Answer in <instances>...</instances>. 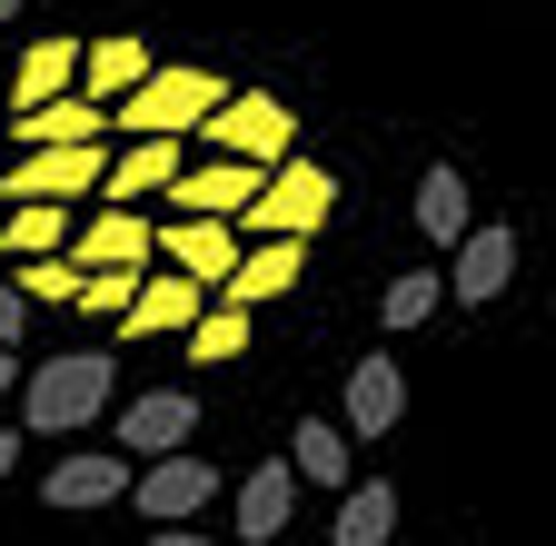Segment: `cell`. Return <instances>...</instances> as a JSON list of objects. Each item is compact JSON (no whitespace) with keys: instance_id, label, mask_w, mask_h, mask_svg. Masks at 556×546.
Wrapping results in <instances>:
<instances>
[{"instance_id":"1","label":"cell","mask_w":556,"mask_h":546,"mask_svg":"<svg viewBox=\"0 0 556 546\" xmlns=\"http://www.w3.org/2000/svg\"><path fill=\"white\" fill-rule=\"evenodd\" d=\"M100 407H110V358H100V348H60V358H40V368L21 378L30 437H80Z\"/></svg>"},{"instance_id":"2","label":"cell","mask_w":556,"mask_h":546,"mask_svg":"<svg viewBox=\"0 0 556 546\" xmlns=\"http://www.w3.org/2000/svg\"><path fill=\"white\" fill-rule=\"evenodd\" d=\"M328 209H338V179H328L318 160H299V150H289V160L268 169V189L239 209V229H249V239H318V229H328Z\"/></svg>"},{"instance_id":"3","label":"cell","mask_w":556,"mask_h":546,"mask_svg":"<svg viewBox=\"0 0 556 546\" xmlns=\"http://www.w3.org/2000/svg\"><path fill=\"white\" fill-rule=\"evenodd\" d=\"M219 100H229V80H219V71H199V60L179 71V60H160V71L110 110V129H129V140H150V129H199Z\"/></svg>"},{"instance_id":"4","label":"cell","mask_w":556,"mask_h":546,"mask_svg":"<svg viewBox=\"0 0 556 546\" xmlns=\"http://www.w3.org/2000/svg\"><path fill=\"white\" fill-rule=\"evenodd\" d=\"M199 140H208V150H229V160L278 169V160L299 150V110H289V100H268V90H229L219 110L199 119Z\"/></svg>"},{"instance_id":"5","label":"cell","mask_w":556,"mask_h":546,"mask_svg":"<svg viewBox=\"0 0 556 546\" xmlns=\"http://www.w3.org/2000/svg\"><path fill=\"white\" fill-rule=\"evenodd\" d=\"M110 179V140H50V150H21V169L0 179V199H100Z\"/></svg>"},{"instance_id":"6","label":"cell","mask_w":556,"mask_h":546,"mask_svg":"<svg viewBox=\"0 0 556 546\" xmlns=\"http://www.w3.org/2000/svg\"><path fill=\"white\" fill-rule=\"evenodd\" d=\"M208 497H219V467H208V457H189V447H169V457H139V487H129V507H139V517L189 526Z\"/></svg>"},{"instance_id":"7","label":"cell","mask_w":556,"mask_h":546,"mask_svg":"<svg viewBox=\"0 0 556 546\" xmlns=\"http://www.w3.org/2000/svg\"><path fill=\"white\" fill-rule=\"evenodd\" d=\"M139 487V457L110 437V447H80V457H60L50 477H40V497L60 507V517H80V507H119Z\"/></svg>"},{"instance_id":"8","label":"cell","mask_w":556,"mask_h":546,"mask_svg":"<svg viewBox=\"0 0 556 546\" xmlns=\"http://www.w3.org/2000/svg\"><path fill=\"white\" fill-rule=\"evenodd\" d=\"M160 258L189 268L199 289H229V279H239V258H249V229H239V219H189V209H179V219L160 229Z\"/></svg>"},{"instance_id":"9","label":"cell","mask_w":556,"mask_h":546,"mask_svg":"<svg viewBox=\"0 0 556 546\" xmlns=\"http://www.w3.org/2000/svg\"><path fill=\"white\" fill-rule=\"evenodd\" d=\"M299 487H308V477H299V457H268V467H249L239 487H229L239 536H249V546H278V536H289V517H299Z\"/></svg>"},{"instance_id":"10","label":"cell","mask_w":556,"mask_h":546,"mask_svg":"<svg viewBox=\"0 0 556 546\" xmlns=\"http://www.w3.org/2000/svg\"><path fill=\"white\" fill-rule=\"evenodd\" d=\"M268 189V169L258 160H199V169H179V189H169V209H189V219H239L249 209V199Z\"/></svg>"},{"instance_id":"11","label":"cell","mask_w":556,"mask_h":546,"mask_svg":"<svg viewBox=\"0 0 556 546\" xmlns=\"http://www.w3.org/2000/svg\"><path fill=\"white\" fill-rule=\"evenodd\" d=\"M70 258H80V268H110V258H129V268H150V258H160V229L139 219L129 199H100V209H90L80 229H70Z\"/></svg>"},{"instance_id":"12","label":"cell","mask_w":556,"mask_h":546,"mask_svg":"<svg viewBox=\"0 0 556 546\" xmlns=\"http://www.w3.org/2000/svg\"><path fill=\"white\" fill-rule=\"evenodd\" d=\"M208 299H219V289H199V279H189V268H160V279H139V299H129V318H119V338H189Z\"/></svg>"},{"instance_id":"13","label":"cell","mask_w":556,"mask_h":546,"mask_svg":"<svg viewBox=\"0 0 556 546\" xmlns=\"http://www.w3.org/2000/svg\"><path fill=\"white\" fill-rule=\"evenodd\" d=\"M507 279H517V229H507V219L467 229V239H457V268H447V299L486 308V299H507Z\"/></svg>"},{"instance_id":"14","label":"cell","mask_w":556,"mask_h":546,"mask_svg":"<svg viewBox=\"0 0 556 546\" xmlns=\"http://www.w3.org/2000/svg\"><path fill=\"white\" fill-rule=\"evenodd\" d=\"M129 457H169V447H189L199 437V407H189V388H150V397H129L119 407V428H110Z\"/></svg>"},{"instance_id":"15","label":"cell","mask_w":556,"mask_h":546,"mask_svg":"<svg viewBox=\"0 0 556 546\" xmlns=\"http://www.w3.org/2000/svg\"><path fill=\"white\" fill-rule=\"evenodd\" d=\"M179 129H150V140H129L119 160H110V179H100V199H129V209H139V199H169L179 189Z\"/></svg>"},{"instance_id":"16","label":"cell","mask_w":556,"mask_h":546,"mask_svg":"<svg viewBox=\"0 0 556 546\" xmlns=\"http://www.w3.org/2000/svg\"><path fill=\"white\" fill-rule=\"evenodd\" d=\"M407 418V378H397V358H358L348 368V437H388Z\"/></svg>"},{"instance_id":"17","label":"cell","mask_w":556,"mask_h":546,"mask_svg":"<svg viewBox=\"0 0 556 546\" xmlns=\"http://www.w3.org/2000/svg\"><path fill=\"white\" fill-rule=\"evenodd\" d=\"M150 71H160V60H150V40H129V30L80 40V90H90V100H110V110H119L139 80H150Z\"/></svg>"},{"instance_id":"18","label":"cell","mask_w":556,"mask_h":546,"mask_svg":"<svg viewBox=\"0 0 556 546\" xmlns=\"http://www.w3.org/2000/svg\"><path fill=\"white\" fill-rule=\"evenodd\" d=\"M299 268H308V239H249L239 279H229L219 299H239V308H268V299H289V289H299Z\"/></svg>"},{"instance_id":"19","label":"cell","mask_w":556,"mask_h":546,"mask_svg":"<svg viewBox=\"0 0 556 546\" xmlns=\"http://www.w3.org/2000/svg\"><path fill=\"white\" fill-rule=\"evenodd\" d=\"M50 140H110V100H90V90H60V100L21 110V150H50Z\"/></svg>"},{"instance_id":"20","label":"cell","mask_w":556,"mask_h":546,"mask_svg":"<svg viewBox=\"0 0 556 546\" xmlns=\"http://www.w3.org/2000/svg\"><path fill=\"white\" fill-rule=\"evenodd\" d=\"M388 536H397V487H388V477L338 487V526H328V546H388Z\"/></svg>"},{"instance_id":"21","label":"cell","mask_w":556,"mask_h":546,"mask_svg":"<svg viewBox=\"0 0 556 546\" xmlns=\"http://www.w3.org/2000/svg\"><path fill=\"white\" fill-rule=\"evenodd\" d=\"M60 90H80V40H30L21 71H11V110H40Z\"/></svg>"},{"instance_id":"22","label":"cell","mask_w":556,"mask_h":546,"mask_svg":"<svg viewBox=\"0 0 556 546\" xmlns=\"http://www.w3.org/2000/svg\"><path fill=\"white\" fill-rule=\"evenodd\" d=\"M417 229H428V249H457L477 219H467V179L447 160H428V179H417Z\"/></svg>"},{"instance_id":"23","label":"cell","mask_w":556,"mask_h":546,"mask_svg":"<svg viewBox=\"0 0 556 546\" xmlns=\"http://www.w3.org/2000/svg\"><path fill=\"white\" fill-rule=\"evenodd\" d=\"M0 249H11V258L70 249V199H11V219H0Z\"/></svg>"},{"instance_id":"24","label":"cell","mask_w":556,"mask_h":546,"mask_svg":"<svg viewBox=\"0 0 556 546\" xmlns=\"http://www.w3.org/2000/svg\"><path fill=\"white\" fill-rule=\"evenodd\" d=\"M289 457H299L308 487H348V428L338 418H299L289 428Z\"/></svg>"},{"instance_id":"25","label":"cell","mask_w":556,"mask_h":546,"mask_svg":"<svg viewBox=\"0 0 556 546\" xmlns=\"http://www.w3.org/2000/svg\"><path fill=\"white\" fill-rule=\"evenodd\" d=\"M239 348H249V308H239V299H208L199 328H189V358H199V368H229Z\"/></svg>"},{"instance_id":"26","label":"cell","mask_w":556,"mask_h":546,"mask_svg":"<svg viewBox=\"0 0 556 546\" xmlns=\"http://www.w3.org/2000/svg\"><path fill=\"white\" fill-rule=\"evenodd\" d=\"M21 289H30L40 308H80L90 268H80V258H60V249H40V258H21Z\"/></svg>"},{"instance_id":"27","label":"cell","mask_w":556,"mask_h":546,"mask_svg":"<svg viewBox=\"0 0 556 546\" xmlns=\"http://www.w3.org/2000/svg\"><path fill=\"white\" fill-rule=\"evenodd\" d=\"M438 299H447V279H438V268H417V279H388L378 328H428V318H438Z\"/></svg>"},{"instance_id":"28","label":"cell","mask_w":556,"mask_h":546,"mask_svg":"<svg viewBox=\"0 0 556 546\" xmlns=\"http://www.w3.org/2000/svg\"><path fill=\"white\" fill-rule=\"evenodd\" d=\"M139 279H150V268H129V258H110V268H90V289H80V308L119 328V318H129V299H139Z\"/></svg>"},{"instance_id":"29","label":"cell","mask_w":556,"mask_h":546,"mask_svg":"<svg viewBox=\"0 0 556 546\" xmlns=\"http://www.w3.org/2000/svg\"><path fill=\"white\" fill-rule=\"evenodd\" d=\"M30 308H40V299H30L21 279H0V338H11V348H21V338H30Z\"/></svg>"},{"instance_id":"30","label":"cell","mask_w":556,"mask_h":546,"mask_svg":"<svg viewBox=\"0 0 556 546\" xmlns=\"http://www.w3.org/2000/svg\"><path fill=\"white\" fill-rule=\"evenodd\" d=\"M21 397V358H11V338H0V407Z\"/></svg>"},{"instance_id":"31","label":"cell","mask_w":556,"mask_h":546,"mask_svg":"<svg viewBox=\"0 0 556 546\" xmlns=\"http://www.w3.org/2000/svg\"><path fill=\"white\" fill-rule=\"evenodd\" d=\"M21 447H30L21 428H0V477H11V467H21Z\"/></svg>"},{"instance_id":"32","label":"cell","mask_w":556,"mask_h":546,"mask_svg":"<svg viewBox=\"0 0 556 546\" xmlns=\"http://www.w3.org/2000/svg\"><path fill=\"white\" fill-rule=\"evenodd\" d=\"M150 546H208V536H199V526H160Z\"/></svg>"},{"instance_id":"33","label":"cell","mask_w":556,"mask_h":546,"mask_svg":"<svg viewBox=\"0 0 556 546\" xmlns=\"http://www.w3.org/2000/svg\"><path fill=\"white\" fill-rule=\"evenodd\" d=\"M0 21H21V0H0Z\"/></svg>"},{"instance_id":"34","label":"cell","mask_w":556,"mask_h":546,"mask_svg":"<svg viewBox=\"0 0 556 546\" xmlns=\"http://www.w3.org/2000/svg\"><path fill=\"white\" fill-rule=\"evenodd\" d=\"M0 100H11V71H0Z\"/></svg>"}]
</instances>
